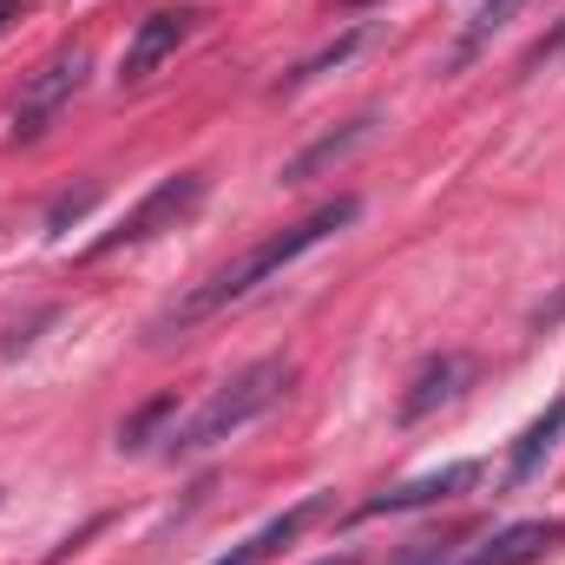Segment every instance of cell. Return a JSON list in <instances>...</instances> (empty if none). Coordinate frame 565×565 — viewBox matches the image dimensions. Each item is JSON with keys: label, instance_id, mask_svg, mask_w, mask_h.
Returning a JSON list of instances; mask_svg holds the SVG:
<instances>
[{"label": "cell", "instance_id": "obj_13", "mask_svg": "<svg viewBox=\"0 0 565 565\" xmlns=\"http://www.w3.org/2000/svg\"><path fill=\"white\" fill-rule=\"evenodd\" d=\"M520 7H526V0H480V13H473V26H467V40H460V60H467V53H480V46H487L513 13H520Z\"/></svg>", "mask_w": 565, "mask_h": 565}, {"label": "cell", "instance_id": "obj_17", "mask_svg": "<svg viewBox=\"0 0 565 565\" xmlns=\"http://www.w3.org/2000/svg\"><path fill=\"white\" fill-rule=\"evenodd\" d=\"M335 7H375V0H335Z\"/></svg>", "mask_w": 565, "mask_h": 565}, {"label": "cell", "instance_id": "obj_4", "mask_svg": "<svg viewBox=\"0 0 565 565\" xmlns=\"http://www.w3.org/2000/svg\"><path fill=\"white\" fill-rule=\"evenodd\" d=\"M204 198H211V178H204V171H171V178H158L113 231H99V237L86 244V257H113V250H132V244H151V237L178 231Z\"/></svg>", "mask_w": 565, "mask_h": 565}, {"label": "cell", "instance_id": "obj_15", "mask_svg": "<svg viewBox=\"0 0 565 565\" xmlns=\"http://www.w3.org/2000/svg\"><path fill=\"white\" fill-rule=\"evenodd\" d=\"M93 198H99V184H79V191H66V198L46 211V231H66L73 217H86V211H93Z\"/></svg>", "mask_w": 565, "mask_h": 565}, {"label": "cell", "instance_id": "obj_16", "mask_svg": "<svg viewBox=\"0 0 565 565\" xmlns=\"http://www.w3.org/2000/svg\"><path fill=\"white\" fill-rule=\"evenodd\" d=\"M13 13H20V0H0V26H7V20H13Z\"/></svg>", "mask_w": 565, "mask_h": 565}, {"label": "cell", "instance_id": "obj_9", "mask_svg": "<svg viewBox=\"0 0 565 565\" xmlns=\"http://www.w3.org/2000/svg\"><path fill=\"white\" fill-rule=\"evenodd\" d=\"M467 375H473L467 355H427L422 369H415V382H408V395H402V422H422L434 408H447L467 388Z\"/></svg>", "mask_w": 565, "mask_h": 565}, {"label": "cell", "instance_id": "obj_1", "mask_svg": "<svg viewBox=\"0 0 565 565\" xmlns=\"http://www.w3.org/2000/svg\"><path fill=\"white\" fill-rule=\"evenodd\" d=\"M355 217H362V198H349V191H342V198H329V204H316V211H309V217H296L289 231L264 237V244H250L237 264H224V270H211L198 289H184V296H178V302H171V309H164V316L145 329V335H151V342H171L178 329H198L204 316H217V309L244 302L257 282L282 277L296 257H309L316 244H329V237H335V231H349Z\"/></svg>", "mask_w": 565, "mask_h": 565}, {"label": "cell", "instance_id": "obj_3", "mask_svg": "<svg viewBox=\"0 0 565 565\" xmlns=\"http://www.w3.org/2000/svg\"><path fill=\"white\" fill-rule=\"evenodd\" d=\"M86 73H93V53H86V40H66V46H53L33 73H26V86H20V99H13V126H7V139L13 145H33L73 99H79V86H86Z\"/></svg>", "mask_w": 565, "mask_h": 565}, {"label": "cell", "instance_id": "obj_5", "mask_svg": "<svg viewBox=\"0 0 565 565\" xmlns=\"http://www.w3.org/2000/svg\"><path fill=\"white\" fill-rule=\"evenodd\" d=\"M559 546H565V520H513V526L487 533L480 546H460L454 565H540Z\"/></svg>", "mask_w": 565, "mask_h": 565}, {"label": "cell", "instance_id": "obj_10", "mask_svg": "<svg viewBox=\"0 0 565 565\" xmlns=\"http://www.w3.org/2000/svg\"><path fill=\"white\" fill-rule=\"evenodd\" d=\"M375 126H382L375 113H362V119H349L342 132H329V139H316L309 151H296V158H289V164L277 171V184H309L316 171H329V164H342V158H349L355 145H369V139H375Z\"/></svg>", "mask_w": 565, "mask_h": 565}, {"label": "cell", "instance_id": "obj_18", "mask_svg": "<svg viewBox=\"0 0 565 565\" xmlns=\"http://www.w3.org/2000/svg\"><path fill=\"white\" fill-rule=\"evenodd\" d=\"M316 565H355V559H316Z\"/></svg>", "mask_w": 565, "mask_h": 565}, {"label": "cell", "instance_id": "obj_6", "mask_svg": "<svg viewBox=\"0 0 565 565\" xmlns=\"http://www.w3.org/2000/svg\"><path fill=\"white\" fill-rule=\"evenodd\" d=\"M191 7H164V13H145L139 26H132V40H126V60H119V79L126 86H139V79H151L184 40H191Z\"/></svg>", "mask_w": 565, "mask_h": 565}, {"label": "cell", "instance_id": "obj_11", "mask_svg": "<svg viewBox=\"0 0 565 565\" xmlns=\"http://www.w3.org/2000/svg\"><path fill=\"white\" fill-rule=\"evenodd\" d=\"M559 440H565V395L533 427H526L520 440H513V454H507V487H526V480L553 460V447H559Z\"/></svg>", "mask_w": 565, "mask_h": 565}, {"label": "cell", "instance_id": "obj_2", "mask_svg": "<svg viewBox=\"0 0 565 565\" xmlns=\"http://www.w3.org/2000/svg\"><path fill=\"white\" fill-rule=\"evenodd\" d=\"M289 388H296V362H289V355H264V362L237 369L224 388H211L184 422L164 434V454H171V460H191V454L224 447L231 434H244L250 422H264Z\"/></svg>", "mask_w": 565, "mask_h": 565}, {"label": "cell", "instance_id": "obj_12", "mask_svg": "<svg viewBox=\"0 0 565 565\" xmlns=\"http://www.w3.org/2000/svg\"><path fill=\"white\" fill-rule=\"evenodd\" d=\"M171 415H178V395H158V402H145L139 415H132V422L119 427V447H126V454H145L151 440H164L158 427L171 422Z\"/></svg>", "mask_w": 565, "mask_h": 565}, {"label": "cell", "instance_id": "obj_8", "mask_svg": "<svg viewBox=\"0 0 565 565\" xmlns=\"http://www.w3.org/2000/svg\"><path fill=\"white\" fill-rule=\"evenodd\" d=\"M329 500H335V493H309V500H296L289 513H277L270 526H257L244 546H231L224 559H211V565H264V559H277L282 546H296V540H302V533H309V526L329 513Z\"/></svg>", "mask_w": 565, "mask_h": 565}, {"label": "cell", "instance_id": "obj_14", "mask_svg": "<svg viewBox=\"0 0 565 565\" xmlns=\"http://www.w3.org/2000/svg\"><path fill=\"white\" fill-rule=\"evenodd\" d=\"M355 46H362V26H355V33H349V40H335V46H322V53H316V60H302V66H296V73H289V79H282V93H289V86H302V79H316V73H329V66H342V60H349V53H355Z\"/></svg>", "mask_w": 565, "mask_h": 565}, {"label": "cell", "instance_id": "obj_7", "mask_svg": "<svg viewBox=\"0 0 565 565\" xmlns=\"http://www.w3.org/2000/svg\"><path fill=\"white\" fill-rule=\"evenodd\" d=\"M473 480H480V460H447V467H434V473H422V480H402V487H388V493L362 500V507H355V520L415 513V507H434V500H454V493H467Z\"/></svg>", "mask_w": 565, "mask_h": 565}]
</instances>
